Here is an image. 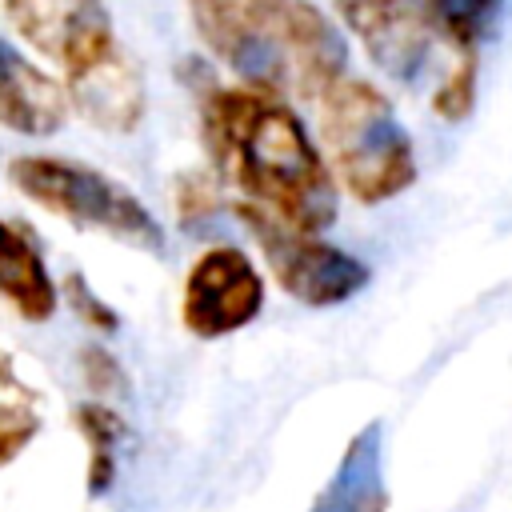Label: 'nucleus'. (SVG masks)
Listing matches in <instances>:
<instances>
[{"mask_svg": "<svg viewBox=\"0 0 512 512\" xmlns=\"http://www.w3.org/2000/svg\"><path fill=\"white\" fill-rule=\"evenodd\" d=\"M196 120L216 180L236 188L244 204L300 232H324L336 220V180L284 96L248 84L224 88L200 72Z\"/></svg>", "mask_w": 512, "mask_h": 512, "instance_id": "obj_1", "label": "nucleus"}, {"mask_svg": "<svg viewBox=\"0 0 512 512\" xmlns=\"http://www.w3.org/2000/svg\"><path fill=\"white\" fill-rule=\"evenodd\" d=\"M196 40L240 84L316 100L348 68L340 28L312 0H188Z\"/></svg>", "mask_w": 512, "mask_h": 512, "instance_id": "obj_2", "label": "nucleus"}, {"mask_svg": "<svg viewBox=\"0 0 512 512\" xmlns=\"http://www.w3.org/2000/svg\"><path fill=\"white\" fill-rule=\"evenodd\" d=\"M312 104L320 156L336 188H344L356 204L372 208L416 184V144L376 84L344 72Z\"/></svg>", "mask_w": 512, "mask_h": 512, "instance_id": "obj_3", "label": "nucleus"}, {"mask_svg": "<svg viewBox=\"0 0 512 512\" xmlns=\"http://www.w3.org/2000/svg\"><path fill=\"white\" fill-rule=\"evenodd\" d=\"M8 184L44 208L48 216L80 228V232H100L112 236L136 252L160 256L168 236L156 212L116 176L60 152H20L4 168Z\"/></svg>", "mask_w": 512, "mask_h": 512, "instance_id": "obj_4", "label": "nucleus"}, {"mask_svg": "<svg viewBox=\"0 0 512 512\" xmlns=\"http://www.w3.org/2000/svg\"><path fill=\"white\" fill-rule=\"evenodd\" d=\"M232 208L244 220V228L252 232V240L260 244L272 280L292 300H300L308 308H336L368 288V276H372L368 264L360 256L328 244L320 232L288 228L276 216H268L244 200H236Z\"/></svg>", "mask_w": 512, "mask_h": 512, "instance_id": "obj_5", "label": "nucleus"}, {"mask_svg": "<svg viewBox=\"0 0 512 512\" xmlns=\"http://www.w3.org/2000/svg\"><path fill=\"white\" fill-rule=\"evenodd\" d=\"M264 276L236 244L204 248L180 284V324L196 340H224L264 312Z\"/></svg>", "mask_w": 512, "mask_h": 512, "instance_id": "obj_6", "label": "nucleus"}, {"mask_svg": "<svg viewBox=\"0 0 512 512\" xmlns=\"http://www.w3.org/2000/svg\"><path fill=\"white\" fill-rule=\"evenodd\" d=\"M0 8L16 40L52 60L60 76L88 68L120 44L108 0H0Z\"/></svg>", "mask_w": 512, "mask_h": 512, "instance_id": "obj_7", "label": "nucleus"}, {"mask_svg": "<svg viewBox=\"0 0 512 512\" xmlns=\"http://www.w3.org/2000/svg\"><path fill=\"white\" fill-rule=\"evenodd\" d=\"M332 8L384 76L400 84L420 80L436 44L420 0H332Z\"/></svg>", "mask_w": 512, "mask_h": 512, "instance_id": "obj_8", "label": "nucleus"}, {"mask_svg": "<svg viewBox=\"0 0 512 512\" xmlns=\"http://www.w3.org/2000/svg\"><path fill=\"white\" fill-rule=\"evenodd\" d=\"M60 84L68 96V112H76L80 120H88L96 132H108V136L136 132L148 112L144 72L136 64V56L120 44L112 52H104L100 60H92L88 68L60 76Z\"/></svg>", "mask_w": 512, "mask_h": 512, "instance_id": "obj_9", "label": "nucleus"}, {"mask_svg": "<svg viewBox=\"0 0 512 512\" xmlns=\"http://www.w3.org/2000/svg\"><path fill=\"white\" fill-rule=\"evenodd\" d=\"M68 120V96L60 76L40 68L16 40L0 32V128L12 136L44 140Z\"/></svg>", "mask_w": 512, "mask_h": 512, "instance_id": "obj_10", "label": "nucleus"}, {"mask_svg": "<svg viewBox=\"0 0 512 512\" xmlns=\"http://www.w3.org/2000/svg\"><path fill=\"white\" fill-rule=\"evenodd\" d=\"M0 300L24 324H48L60 308L56 276L28 220L0 216Z\"/></svg>", "mask_w": 512, "mask_h": 512, "instance_id": "obj_11", "label": "nucleus"}, {"mask_svg": "<svg viewBox=\"0 0 512 512\" xmlns=\"http://www.w3.org/2000/svg\"><path fill=\"white\" fill-rule=\"evenodd\" d=\"M308 512H388L384 480V424L368 420L340 452L332 480L316 492Z\"/></svg>", "mask_w": 512, "mask_h": 512, "instance_id": "obj_12", "label": "nucleus"}, {"mask_svg": "<svg viewBox=\"0 0 512 512\" xmlns=\"http://www.w3.org/2000/svg\"><path fill=\"white\" fill-rule=\"evenodd\" d=\"M72 428L88 444V468H84V492L100 500L116 484V448L128 440V420L108 400H80L72 408Z\"/></svg>", "mask_w": 512, "mask_h": 512, "instance_id": "obj_13", "label": "nucleus"}, {"mask_svg": "<svg viewBox=\"0 0 512 512\" xmlns=\"http://www.w3.org/2000/svg\"><path fill=\"white\" fill-rule=\"evenodd\" d=\"M40 392L16 372L12 356L0 348V468H8L40 436Z\"/></svg>", "mask_w": 512, "mask_h": 512, "instance_id": "obj_14", "label": "nucleus"}, {"mask_svg": "<svg viewBox=\"0 0 512 512\" xmlns=\"http://www.w3.org/2000/svg\"><path fill=\"white\" fill-rule=\"evenodd\" d=\"M500 4L504 0H420L432 36L444 40L452 56H480V44L496 24Z\"/></svg>", "mask_w": 512, "mask_h": 512, "instance_id": "obj_15", "label": "nucleus"}, {"mask_svg": "<svg viewBox=\"0 0 512 512\" xmlns=\"http://www.w3.org/2000/svg\"><path fill=\"white\" fill-rule=\"evenodd\" d=\"M476 80H480V56H452L444 68L436 92H432V112L448 124H460L476 108Z\"/></svg>", "mask_w": 512, "mask_h": 512, "instance_id": "obj_16", "label": "nucleus"}, {"mask_svg": "<svg viewBox=\"0 0 512 512\" xmlns=\"http://www.w3.org/2000/svg\"><path fill=\"white\" fill-rule=\"evenodd\" d=\"M56 288H60V304H68V312H72L84 328H92V332H100V336H112V332L120 328V312L88 284L84 272H68L64 280H56Z\"/></svg>", "mask_w": 512, "mask_h": 512, "instance_id": "obj_17", "label": "nucleus"}, {"mask_svg": "<svg viewBox=\"0 0 512 512\" xmlns=\"http://www.w3.org/2000/svg\"><path fill=\"white\" fill-rule=\"evenodd\" d=\"M76 368H80V380L88 384L92 400H116L128 392V372L104 344H84L76 352Z\"/></svg>", "mask_w": 512, "mask_h": 512, "instance_id": "obj_18", "label": "nucleus"}]
</instances>
